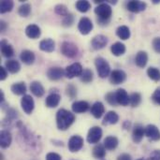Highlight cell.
<instances>
[{
	"instance_id": "1",
	"label": "cell",
	"mask_w": 160,
	"mask_h": 160,
	"mask_svg": "<svg viewBox=\"0 0 160 160\" xmlns=\"http://www.w3.org/2000/svg\"><path fill=\"white\" fill-rule=\"evenodd\" d=\"M75 121V115L65 109H60L56 112V126L59 130L65 131L70 128Z\"/></svg>"
},
{
	"instance_id": "2",
	"label": "cell",
	"mask_w": 160,
	"mask_h": 160,
	"mask_svg": "<svg viewBox=\"0 0 160 160\" xmlns=\"http://www.w3.org/2000/svg\"><path fill=\"white\" fill-rule=\"evenodd\" d=\"M95 13L98 16V20L99 21V22H103V23H107L112 14V7L107 3V2H103L101 4H99L98 7H96L95 8Z\"/></svg>"
},
{
	"instance_id": "3",
	"label": "cell",
	"mask_w": 160,
	"mask_h": 160,
	"mask_svg": "<svg viewBox=\"0 0 160 160\" xmlns=\"http://www.w3.org/2000/svg\"><path fill=\"white\" fill-rule=\"evenodd\" d=\"M96 68L98 73V76L102 79L107 78L111 74V67L106 59L103 57H97L95 60Z\"/></svg>"
},
{
	"instance_id": "4",
	"label": "cell",
	"mask_w": 160,
	"mask_h": 160,
	"mask_svg": "<svg viewBox=\"0 0 160 160\" xmlns=\"http://www.w3.org/2000/svg\"><path fill=\"white\" fill-rule=\"evenodd\" d=\"M61 52L68 58H75L79 54L78 46L70 41H64L61 45Z\"/></svg>"
},
{
	"instance_id": "5",
	"label": "cell",
	"mask_w": 160,
	"mask_h": 160,
	"mask_svg": "<svg viewBox=\"0 0 160 160\" xmlns=\"http://www.w3.org/2000/svg\"><path fill=\"white\" fill-rule=\"evenodd\" d=\"M83 71V68L82 65L78 62L73 63L69 66H68L65 69V76L68 79H73L75 77H81L82 73Z\"/></svg>"
},
{
	"instance_id": "6",
	"label": "cell",
	"mask_w": 160,
	"mask_h": 160,
	"mask_svg": "<svg viewBox=\"0 0 160 160\" xmlns=\"http://www.w3.org/2000/svg\"><path fill=\"white\" fill-rule=\"evenodd\" d=\"M102 138V129L99 127H93L89 129L87 134V142L91 144L98 143Z\"/></svg>"
},
{
	"instance_id": "7",
	"label": "cell",
	"mask_w": 160,
	"mask_h": 160,
	"mask_svg": "<svg viewBox=\"0 0 160 160\" xmlns=\"http://www.w3.org/2000/svg\"><path fill=\"white\" fill-rule=\"evenodd\" d=\"M68 146V149L71 153H76L82 148L83 139L79 135H74L69 139Z\"/></svg>"
},
{
	"instance_id": "8",
	"label": "cell",
	"mask_w": 160,
	"mask_h": 160,
	"mask_svg": "<svg viewBox=\"0 0 160 160\" xmlns=\"http://www.w3.org/2000/svg\"><path fill=\"white\" fill-rule=\"evenodd\" d=\"M78 29L82 35H88L93 29V22L87 17H82L78 23Z\"/></svg>"
},
{
	"instance_id": "9",
	"label": "cell",
	"mask_w": 160,
	"mask_h": 160,
	"mask_svg": "<svg viewBox=\"0 0 160 160\" xmlns=\"http://www.w3.org/2000/svg\"><path fill=\"white\" fill-rule=\"evenodd\" d=\"M21 106L22 111L26 114H31L35 108V102L33 98L29 95H24L21 99Z\"/></svg>"
},
{
	"instance_id": "10",
	"label": "cell",
	"mask_w": 160,
	"mask_h": 160,
	"mask_svg": "<svg viewBox=\"0 0 160 160\" xmlns=\"http://www.w3.org/2000/svg\"><path fill=\"white\" fill-rule=\"evenodd\" d=\"M127 80V74L124 70L115 69L110 74V82L112 84H120L123 83Z\"/></svg>"
},
{
	"instance_id": "11",
	"label": "cell",
	"mask_w": 160,
	"mask_h": 160,
	"mask_svg": "<svg viewBox=\"0 0 160 160\" xmlns=\"http://www.w3.org/2000/svg\"><path fill=\"white\" fill-rule=\"evenodd\" d=\"M145 136L153 142L160 141V130L155 125H148L145 128Z\"/></svg>"
},
{
	"instance_id": "12",
	"label": "cell",
	"mask_w": 160,
	"mask_h": 160,
	"mask_svg": "<svg viewBox=\"0 0 160 160\" xmlns=\"http://www.w3.org/2000/svg\"><path fill=\"white\" fill-rule=\"evenodd\" d=\"M115 97H116V101L117 104L121 105V106H128L129 104V100H130V96H128V92L123 89L120 88L115 92Z\"/></svg>"
},
{
	"instance_id": "13",
	"label": "cell",
	"mask_w": 160,
	"mask_h": 160,
	"mask_svg": "<svg viewBox=\"0 0 160 160\" xmlns=\"http://www.w3.org/2000/svg\"><path fill=\"white\" fill-rule=\"evenodd\" d=\"M145 135V128H143V126H142L141 124H137L135 125V127L133 128V131H132V140L135 143H140L143 137Z\"/></svg>"
},
{
	"instance_id": "14",
	"label": "cell",
	"mask_w": 160,
	"mask_h": 160,
	"mask_svg": "<svg viewBox=\"0 0 160 160\" xmlns=\"http://www.w3.org/2000/svg\"><path fill=\"white\" fill-rule=\"evenodd\" d=\"M108 44V38L104 35H98L93 38L91 45L94 50H101Z\"/></svg>"
},
{
	"instance_id": "15",
	"label": "cell",
	"mask_w": 160,
	"mask_h": 160,
	"mask_svg": "<svg viewBox=\"0 0 160 160\" xmlns=\"http://www.w3.org/2000/svg\"><path fill=\"white\" fill-rule=\"evenodd\" d=\"M64 75H65V70L58 67L50 68L47 71V77L51 81H59L63 78Z\"/></svg>"
},
{
	"instance_id": "16",
	"label": "cell",
	"mask_w": 160,
	"mask_h": 160,
	"mask_svg": "<svg viewBox=\"0 0 160 160\" xmlns=\"http://www.w3.org/2000/svg\"><path fill=\"white\" fill-rule=\"evenodd\" d=\"M147 5L145 2H142V1H129L128 2L127 4V8L133 12V13H138V12H141V11H143L145 10Z\"/></svg>"
},
{
	"instance_id": "17",
	"label": "cell",
	"mask_w": 160,
	"mask_h": 160,
	"mask_svg": "<svg viewBox=\"0 0 160 160\" xmlns=\"http://www.w3.org/2000/svg\"><path fill=\"white\" fill-rule=\"evenodd\" d=\"M25 35L32 39L38 38L41 35L40 28L37 24H29L25 28Z\"/></svg>"
},
{
	"instance_id": "18",
	"label": "cell",
	"mask_w": 160,
	"mask_h": 160,
	"mask_svg": "<svg viewBox=\"0 0 160 160\" xmlns=\"http://www.w3.org/2000/svg\"><path fill=\"white\" fill-rule=\"evenodd\" d=\"M104 112H105V107H104L102 102L97 101V102H95L92 105V107H91V113H92V115L95 118H97V119L101 118L102 115L104 114Z\"/></svg>"
},
{
	"instance_id": "19",
	"label": "cell",
	"mask_w": 160,
	"mask_h": 160,
	"mask_svg": "<svg viewBox=\"0 0 160 160\" xmlns=\"http://www.w3.org/2000/svg\"><path fill=\"white\" fill-rule=\"evenodd\" d=\"M89 107H90L89 103L87 101H84V100L75 101L71 106L72 111L75 113H83L89 110Z\"/></svg>"
},
{
	"instance_id": "20",
	"label": "cell",
	"mask_w": 160,
	"mask_h": 160,
	"mask_svg": "<svg viewBox=\"0 0 160 160\" xmlns=\"http://www.w3.org/2000/svg\"><path fill=\"white\" fill-rule=\"evenodd\" d=\"M39 49L46 52H52L55 49V42L52 38H45L40 41Z\"/></svg>"
},
{
	"instance_id": "21",
	"label": "cell",
	"mask_w": 160,
	"mask_h": 160,
	"mask_svg": "<svg viewBox=\"0 0 160 160\" xmlns=\"http://www.w3.org/2000/svg\"><path fill=\"white\" fill-rule=\"evenodd\" d=\"M61 100V97L57 93H52L50 94L45 101V104L48 108H55L59 105Z\"/></svg>"
},
{
	"instance_id": "22",
	"label": "cell",
	"mask_w": 160,
	"mask_h": 160,
	"mask_svg": "<svg viewBox=\"0 0 160 160\" xmlns=\"http://www.w3.org/2000/svg\"><path fill=\"white\" fill-rule=\"evenodd\" d=\"M30 90L32 92V94L38 98H41L43 97V95L45 94V89L42 86V84L39 82L34 81L31 82L30 84Z\"/></svg>"
},
{
	"instance_id": "23",
	"label": "cell",
	"mask_w": 160,
	"mask_h": 160,
	"mask_svg": "<svg viewBox=\"0 0 160 160\" xmlns=\"http://www.w3.org/2000/svg\"><path fill=\"white\" fill-rule=\"evenodd\" d=\"M35 54L33 52L29 51V50H23L21 54H20V59L22 63H24L25 65H32L35 61Z\"/></svg>"
},
{
	"instance_id": "24",
	"label": "cell",
	"mask_w": 160,
	"mask_h": 160,
	"mask_svg": "<svg viewBox=\"0 0 160 160\" xmlns=\"http://www.w3.org/2000/svg\"><path fill=\"white\" fill-rule=\"evenodd\" d=\"M147 62H148V54H147V52H143V51H140L136 54V56H135V63H136V65L139 68H143L147 65Z\"/></svg>"
},
{
	"instance_id": "25",
	"label": "cell",
	"mask_w": 160,
	"mask_h": 160,
	"mask_svg": "<svg viewBox=\"0 0 160 160\" xmlns=\"http://www.w3.org/2000/svg\"><path fill=\"white\" fill-rule=\"evenodd\" d=\"M12 142V137L10 132L8 130H2L0 133V145L2 148H8Z\"/></svg>"
},
{
	"instance_id": "26",
	"label": "cell",
	"mask_w": 160,
	"mask_h": 160,
	"mask_svg": "<svg viewBox=\"0 0 160 160\" xmlns=\"http://www.w3.org/2000/svg\"><path fill=\"white\" fill-rule=\"evenodd\" d=\"M118 121H119V116H118V114H117L115 112L111 111V112H109L106 113V115H105V117H104V119H103L102 124H103L104 126L115 125V124H117Z\"/></svg>"
},
{
	"instance_id": "27",
	"label": "cell",
	"mask_w": 160,
	"mask_h": 160,
	"mask_svg": "<svg viewBox=\"0 0 160 160\" xmlns=\"http://www.w3.org/2000/svg\"><path fill=\"white\" fill-rule=\"evenodd\" d=\"M118 143H119V141L115 136H108L104 140V144L103 145L107 150L112 151V150H114V149L117 148Z\"/></svg>"
},
{
	"instance_id": "28",
	"label": "cell",
	"mask_w": 160,
	"mask_h": 160,
	"mask_svg": "<svg viewBox=\"0 0 160 160\" xmlns=\"http://www.w3.org/2000/svg\"><path fill=\"white\" fill-rule=\"evenodd\" d=\"M1 52L5 57L10 58L14 54V50L12 46L8 43L7 40H2L1 41Z\"/></svg>"
},
{
	"instance_id": "29",
	"label": "cell",
	"mask_w": 160,
	"mask_h": 160,
	"mask_svg": "<svg viewBox=\"0 0 160 160\" xmlns=\"http://www.w3.org/2000/svg\"><path fill=\"white\" fill-rule=\"evenodd\" d=\"M5 68L9 73H17L21 69V65L18 61L16 60H8L5 63Z\"/></svg>"
},
{
	"instance_id": "30",
	"label": "cell",
	"mask_w": 160,
	"mask_h": 160,
	"mask_svg": "<svg viewBox=\"0 0 160 160\" xmlns=\"http://www.w3.org/2000/svg\"><path fill=\"white\" fill-rule=\"evenodd\" d=\"M10 90L11 92L14 94V95H17V96H21V95H23L26 93V85L24 82H16V83H13L10 87Z\"/></svg>"
},
{
	"instance_id": "31",
	"label": "cell",
	"mask_w": 160,
	"mask_h": 160,
	"mask_svg": "<svg viewBox=\"0 0 160 160\" xmlns=\"http://www.w3.org/2000/svg\"><path fill=\"white\" fill-rule=\"evenodd\" d=\"M111 52L114 56H121L126 52V46L121 42H115L112 45Z\"/></svg>"
},
{
	"instance_id": "32",
	"label": "cell",
	"mask_w": 160,
	"mask_h": 160,
	"mask_svg": "<svg viewBox=\"0 0 160 160\" xmlns=\"http://www.w3.org/2000/svg\"><path fill=\"white\" fill-rule=\"evenodd\" d=\"M106 156V148L104 147L103 144H97L93 148V157L98 159H102Z\"/></svg>"
},
{
	"instance_id": "33",
	"label": "cell",
	"mask_w": 160,
	"mask_h": 160,
	"mask_svg": "<svg viewBox=\"0 0 160 160\" xmlns=\"http://www.w3.org/2000/svg\"><path fill=\"white\" fill-rule=\"evenodd\" d=\"M116 35L123 40H127L130 38V30L127 25H121L116 29Z\"/></svg>"
},
{
	"instance_id": "34",
	"label": "cell",
	"mask_w": 160,
	"mask_h": 160,
	"mask_svg": "<svg viewBox=\"0 0 160 160\" xmlns=\"http://www.w3.org/2000/svg\"><path fill=\"white\" fill-rule=\"evenodd\" d=\"M147 75L151 80H153L155 82H159L160 81V70L158 68L150 67L147 69Z\"/></svg>"
},
{
	"instance_id": "35",
	"label": "cell",
	"mask_w": 160,
	"mask_h": 160,
	"mask_svg": "<svg viewBox=\"0 0 160 160\" xmlns=\"http://www.w3.org/2000/svg\"><path fill=\"white\" fill-rule=\"evenodd\" d=\"M81 81L83 82V83H89L93 81V78H94V74H93V71L89 68H85L83 69L82 75H81Z\"/></svg>"
},
{
	"instance_id": "36",
	"label": "cell",
	"mask_w": 160,
	"mask_h": 160,
	"mask_svg": "<svg viewBox=\"0 0 160 160\" xmlns=\"http://www.w3.org/2000/svg\"><path fill=\"white\" fill-rule=\"evenodd\" d=\"M76 8L80 11V12H87L90 8H91V4L90 2L86 1V0H80L76 3Z\"/></svg>"
},
{
	"instance_id": "37",
	"label": "cell",
	"mask_w": 160,
	"mask_h": 160,
	"mask_svg": "<svg viewBox=\"0 0 160 160\" xmlns=\"http://www.w3.org/2000/svg\"><path fill=\"white\" fill-rule=\"evenodd\" d=\"M13 8V2L10 0H2L0 3V12L6 13L8 11H11Z\"/></svg>"
},
{
	"instance_id": "38",
	"label": "cell",
	"mask_w": 160,
	"mask_h": 160,
	"mask_svg": "<svg viewBox=\"0 0 160 160\" xmlns=\"http://www.w3.org/2000/svg\"><path fill=\"white\" fill-rule=\"evenodd\" d=\"M18 13L22 17H27V16H29V14L31 13V5L28 4V3L22 4V6L19 7Z\"/></svg>"
},
{
	"instance_id": "39",
	"label": "cell",
	"mask_w": 160,
	"mask_h": 160,
	"mask_svg": "<svg viewBox=\"0 0 160 160\" xmlns=\"http://www.w3.org/2000/svg\"><path fill=\"white\" fill-rule=\"evenodd\" d=\"M142 102V95L140 93H132L130 95V100H129V104L131 105V107L135 108L138 107Z\"/></svg>"
},
{
	"instance_id": "40",
	"label": "cell",
	"mask_w": 160,
	"mask_h": 160,
	"mask_svg": "<svg viewBox=\"0 0 160 160\" xmlns=\"http://www.w3.org/2000/svg\"><path fill=\"white\" fill-rule=\"evenodd\" d=\"M66 94L71 99L75 98L77 97V89H76V87L73 84L67 85V87H66Z\"/></svg>"
},
{
	"instance_id": "41",
	"label": "cell",
	"mask_w": 160,
	"mask_h": 160,
	"mask_svg": "<svg viewBox=\"0 0 160 160\" xmlns=\"http://www.w3.org/2000/svg\"><path fill=\"white\" fill-rule=\"evenodd\" d=\"M54 11H55L56 14H58L60 16H63V17H65V16H67L68 14V11L67 7L65 5H63V4H59V5L55 6Z\"/></svg>"
},
{
	"instance_id": "42",
	"label": "cell",
	"mask_w": 160,
	"mask_h": 160,
	"mask_svg": "<svg viewBox=\"0 0 160 160\" xmlns=\"http://www.w3.org/2000/svg\"><path fill=\"white\" fill-rule=\"evenodd\" d=\"M73 22H74V16L71 13H68L67 16L64 17L63 22H62V24L65 27H68V26H71Z\"/></svg>"
},
{
	"instance_id": "43",
	"label": "cell",
	"mask_w": 160,
	"mask_h": 160,
	"mask_svg": "<svg viewBox=\"0 0 160 160\" xmlns=\"http://www.w3.org/2000/svg\"><path fill=\"white\" fill-rule=\"evenodd\" d=\"M105 99L107 100V102L112 105V106H116L117 105V101H116V97H115V93L113 92H110L106 95Z\"/></svg>"
},
{
	"instance_id": "44",
	"label": "cell",
	"mask_w": 160,
	"mask_h": 160,
	"mask_svg": "<svg viewBox=\"0 0 160 160\" xmlns=\"http://www.w3.org/2000/svg\"><path fill=\"white\" fill-rule=\"evenodd\" d=\"M152 100L154 101V103L158 104L160 106V87L156 89V91L154 92V94L152 95Z\"/></svg>"
},
{
	"instance_id": "45",
	"label": "cell",
	"mask_w": 160,
	"mask_h": 160,
	"mask_svg": "<svg viewBox=\"0 0 160 160\" xmlns=\"http://www.w3.org/2000/svg\"><path fill=\"white\" fill-rule=\"evenodd\" d=\"M152 45H153V48H154L155 52L160 54V37L154 38V40L152 42Z\"/></svg>"
},
{
	"instance_id": "46",
	"label": "cell",
	"mask_w": 160,
	"mask_h": 160,
	"mask_svg": "<svg viewBox=\"0 0 160 160\" xmlns=\"http://www.w3.org/2000/svg\"><path fill=\"white\" fill-rule=\"evenodd\" d=\"M46 160H62V158L56 153H49L46 156Z\"/></svg>"
},
{
	"instance_id": "47",
	"label": "cell",
	"mask_w": 160,
	"mask_h": 160,
	"mask_svg": "<svg viewBox=\"0 0 160 160\" xmlns=\"http://www.w3.org/2000/svg\"><path fill=\"white\" fill-rule=\"evenodd\" d=\"M7 77H8V70L6 69V68L0 67V80L4 81L7 79Z\"/></svg>"
},
{
	"instance_id": "48",
	"label": "cell",
	"mask_w": 160,
	"mask_h": 160,
	"mask_svg": "<svg viewBox=\"0 0 160 160\" xmlns=\"http://www.w3.org/2000/svg\"><path fill=\"white\" fill-rule=\"evenodd\" d=\"M149 160H160V150H155L151 154Z\"/></svg>"
},
{
	"instance_id": "49",
	"label": "cell",
	"mask_w": 160,
	"mask_h": 160,
	"mask_svg": "<svg viewBox=\"0 0 160 160\" xmlns=\"http://www.w3.org/2000/svg\"><path fill=\"white\" fill-rule=\"evenodd\" d=\"M117 160H132L131 156L128 154H121L120 156H118Z\"/></svg>"
},
{
	"instance_id": "50",
	"label": "cell",
	"mask_w": 160,
	"mask_h": 160,
	"mask_svg": "<svg viewBox=\"0 0 160 160\" xmlns=\"http://www.w3.org/2000/svg\"><path fill=\"white\" fill-rule=\"evenodd\" d=\"M130 127H131V123H130V121H125L124 122V124H123V128L124 129H129L130 128Z\"/></svg>"
},
{
	"instance_id": "51",
	"label": "cell",
	"mask_w": 160,
	"mask_h": 160,
	"mask_svg": "<svg viewBox=\"0 0 160 160\" xmlns=\"http://www.w3.org/2000/svg\"><path fill=\"white\" fill-rule=\"evenodd\" d=\"M7 27H8V24L4 21H1V22H0V29H1V31L4 32Z\"/></svg>"
},
{
	"instance_id": "52",
	"label": "cell",
	"mask_w": 160,
	"mask_h": 160,
	"mask_svg": "<svg viewBox=\"0 0 160 160\" xmlns=\"http://www.w3.org/2000/svg\"><path fill=\"white\" fill-rule=\"evenodd\" d=\"M4 93H3V91L1 90L0 91V102H1V104H3L4 103Z\"/></svg>"
},
{
	"instance_id": "53",
	"label": "cell",
	"mask_w": 160,
	"mask_h": 160,
	"mask_svg": "<svg viewBox=\"0 0 160 160\" xmlns=\"http://www.w3.org/2000/svg\"><path fill=\"white\" fill-rule=\"evenodd\" d=\"M153 3H154V4H159L160 1L159 0H158H158H154V1H153Z\"/></svg>"
},
{
	"instance_id": "54",
	"label": "cell",
	"mask_w": 160,
	"mask_h": 160,
	"mask_svg": "<svg viewBox=\"0 0 160 160\" xmlns=\"http://www.w3.org/2000/svg\"><path fill=\"white\" fill-rule=\"evenodd\" d=\"M137 160H145V159H143V158H140V159H137Z\"/></svg>"
},
{
	"instance_id": "55",
	"label": "cell",
	"mask_w": 160,
	"mask_h": 160,
	"mask_svg": "<svg viewBox=\"0 0 160 160\" xmlns=\"http://www.w3.org/2000/svg\"><path fill=\"white\" fill-rule=\"evenodd\" d=\"M101 160H104V159H101Z\"/></svg>"
}]
</instances>
